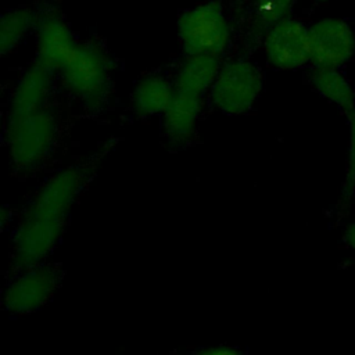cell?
<instances>
[{
    "label": "cell",
    "instance_id": "obj_1",
    "mask_svg": "<svg viewBox=\"0 0 355 355\" xmlns=\"http://www.w3.org/2000/svg\"><path fill=\"white\" fill-rule=\"evenodd\" d=\"M107 148L69 164L46 178L14 219L8 239L4 283L49 261L60 245L73 205L96 175Z\"/></svg>",
    "mask_w": 355,
    "mask_h": 355
},
{
    "label": "cell",
    "instance_id": "obj_2",
    "mask_svg": "<svg viewBox=\"0 0 355 355\" xmlns=\"http://www.w3.org/2000/svg\"><path fill=\"white\" fill-rule=\"evenodd\" d=\"M60 139L55 115L43 108L6 122L4 146L10 166L19 176H32L53 161Z\"/></svg>",
    "mask_w": 355,
    "mask_h": 355
},
{
    "label": "cell",
    "instance_id": "obj_3",
    "mask_svg": "<svg viewBox=\"0 0 355 355\" xmlns=\"http://www.w3.org/2000/svg\"><path fill=\"white\" fill-rule=\"evenodd\" d=\"M68 92L87 110L100 111L111 93L112 62L105 50L93 43H78L71 57L60 68Z\"/></svg>",
    "mask_w": 355,
    "mask_h": 355
},
{
    "label": "cell",
    "instance_id": "obj_4",
    "mask_svg": "<svg viewBox=\"0 0 355 355\" xmlns=\"http://www.w3.org/2000/svg\"><path fill=\"white\" fill-rule=\"evenodd\" d=\"M65 277L61 262L44 261L8 282L1 295V308L10 316H24L39 311L49 304Z\"/></svg>",
    "mask_w": 355,
    "mask_h": 355
},
{
    "label": "cell",
    "instance_id": "obj_5",
    "mask_svg": "<svg viewBox=\"0 0 355 355\" xmlns=\"http://www.w3.org/2000/svg\"><path fill=\"white\" fill-rule=\"evenodd\" d=\"M178 35L186 55L220 57L230 44L232 25L219 3L207 1L186 10L179 17Z\"/></svg>",
    "mask_w": 355,
    "mask_h": 355
},
{
    "label": "cell",
    "instance_id": "obj_6",
    "mask_svg": "<svg viewBox=\"0 0 355 355\" xmlns=\"http://www.w3.org/2000/svg\"><path fill=\"white\" fill-rule=\"evenodd\" d=\"M259 68L245 58H236L222 65L219 75L209 90L216 110L227 115L248 112L257 103L262 90Z\"/></svg>",
    "mask_w": 355,
    "mask_h": 355
},
{
    "label": "cell",
    "instance_id": "obj_7",
    "mask_svg": "<svg viewBox=\"0 0 355 355\" xmlns=\"http://www.w3.org/2000/svg\"><path fill=\"white\" fill-rule=\"evenodd\" d=\"M263 51L268 62L280 71H295L311 62L308 26L287 17L272 25L263 35Z\"/></svg>",
    "mask_w": 355,
    "mask_h": 355
},
{
    "label": "cell",
    "instance_id": "obj_8",
    "mask_svg": "<svg viewBox=\"0 0 355 355\" xmlns=\"http://www.w3.org/2000/svg\"><path fill=\"white\" fill-rule=\"evenodd\" d=\"M313 67L340 68L355 55V32L343 18L326 17L308 26Z\"/></svg>",
    "mask_w": 355,
    "mask_h": 355
},
{
    "label": "cell",
    "instance_id": "obj_9",
    "mask_svg": "<svg viewBox=\"0 0 355 355\" xmlns=\"http://www.w3.org/2000/svg\"><path fill=\"white\" fill-rule=\"evenodd\" d=\"M36 58L35 61L58 72L73 53L78 42L65 21L57 12H44L36 22Z\"/></svg>",
    "mask_w": 355,
    "mask_h": 355
},
{
    "label": "cell",
    "instance_id": "obj_10",
    "mask_svg": "<svg viewBox=\"0 0 355 355\" xmlns=\"http://www.w3.org/2000/svg\"><path fill=\"white\" fill-rule=\"evenodd\" d=\"M201 96L175 89L168 108L162 114V133L169 147H187L197 132L201 114Z\"/></svg>",
    "mask_w": 355,
    "mask_h": 355
},
{
    "label": "cell",
    "instance_id": "obj_11",
    "mask_svg": "<svg viewBox=\"0 0 355 355\" xmlns=\"http://www.w3.org/2000/svg\"><path fill=\"white\" fill-rule=\"evenodd\" d=\"M51 75L53 71L36 61L24 71L11 93L7 121L46 108L44 103L49 97L53 82Z\"/></svg>",
    "mask_w": 355,
    "mask_h": 355
},
{
    "label": "cell",
    "instance_id": "obj_12",
    "mask_svg": "<svg viewBox=\"0 0 355 355\" xmlns=\"http://www.w3.org/2000/svg\"><path fill=\"white\" fill-rule=\"evenodd\" d=\"M220 57L211 54H191L179 64L175 76V89L204 96L214 86L222 68Z\"/></svg>",
    "mask_w": 355,
    "mask_h": 355
},
{
    "label": "cell",
    "instance_id": "obj_13",
    "mask_svg": "<svg viewBox=\"0 0 355 355\" xmlns=\"http://www.w3.org/2000/svg\"><path fill=\"white\" fill-rule=\"evenodd\" d=\"M309 82L318 94L344 114L348 115L355 110V90L340 68L313 67Z\"/></svg>",
    "mask_w": 355,
    "mask_h": 355
},
{
    "label": "cell",
    "instance_id": "obj_14",
    "mask_svg": "<svg viewBox=\"0 0 355 355\" xmlns=\"http://www.w3.org/2000/svg\"><path fill=\"white\" fill-rule=\"evenodd\" d=\"M175 94V85L159 75L146 76L133 89L132 107L140 116L164 114Z\"/></svg>",
    "mask_w": 355,
    "mask_h": 355
},
{
    "label": "cell",
    "instance_id": "obj_15",
    "mask_svg": "<svg viewBox=\"0 0 355 355\" xmlns=\"http://www.w3.org/2000/svg\"><path fill=\"white\" fill-rule=\"evenodd\" d=\"M37 15L29 8H15L1 14L0 19V50L1 54L12 51L24 36L36 26Z\"/></svg>",
    "mask_w": 355,
    "mask_h": 355
},
{
    "label": "cell",
    "instance_id": "obj_16",
    "mask_svg": "<svg viewBox=\"0 0 355 355\" xmlns=\"http://www.w3.org/2000/svg\"><path fill=\"white\" fill-rule=\"evenodd\" d=\"M297 0H257L254 10L255 28L263 33L279 21L290 17Z\"/></svg>",
    "mask_w": 355,
    "mask_h": 355
},
{
    "label": "cell",
    "instance_id": "obj_17",
    "mask_svg": "<svg viewBox=\"0 0 355 355\" xmlns=\"http://www.w3.org/2000/svg\"><path fill=\"white\" fill-rule=\"evenodd\" d=\"M348 116V147L344 180L341 184V201H348L355 194V110Z\"/></svg>",
    "mask_w": 355,
    "mask_h": 355
},
{
    "label": "cell",
    "instance_id": "obj_18",
    "mask_svg": "<svg viewBox=\"0 0 355 355\" xmlns=\"http://www.w3.org/2000/svg\"><path fill=\"white\" fill-rule=\"evenodd\" d=\"M184 355H243V352L230 345H215V347H200L190 349Z\"/></svg>",
    "mask_w": 355,
    "mask_h": 355
},
{
    "label": "cell",
    "instance_id": "obj_19",
    "mask_svg": "<svg viewBox=\"0 0 355 355\" xmlns=\"http://www.w3.org/2000/svg\"><path fill=\"white\" fill-rule=\"evenodd\" d=\"M343 240L352 251H355V219H352L343 232Z\"/></svg>",
    "mask_w": 355,
    "mask_h": 355
},
{
    "label": "cell",
    "instance_id": "obj_20",
    "mask_svg": "<svg viewBox=\"0 0 355 355\" xmlns=\"http://www.w3.org/2000/svg\"><path fill=\"white\" fill-rule=\"evenodd\" d=\"M168 355H182V354H168Z\"/></svg>",
    "mask_w": 355,
    "mask_h": 355
},
{
    "label": "cell",
    "instance_id": "obj_21",
    "mask_svg": "<svg viewBox=\"0 0 355 355\" xmlns=\"http://www.w3.org/2000/svg\"><path fill=\"white\" fill-rule=\"evenodd\" d=\"M319 1H323V0H319Z\"/></svg>",
    "mask_w": 355,
    "mask_h": 355
}]
</instances>
